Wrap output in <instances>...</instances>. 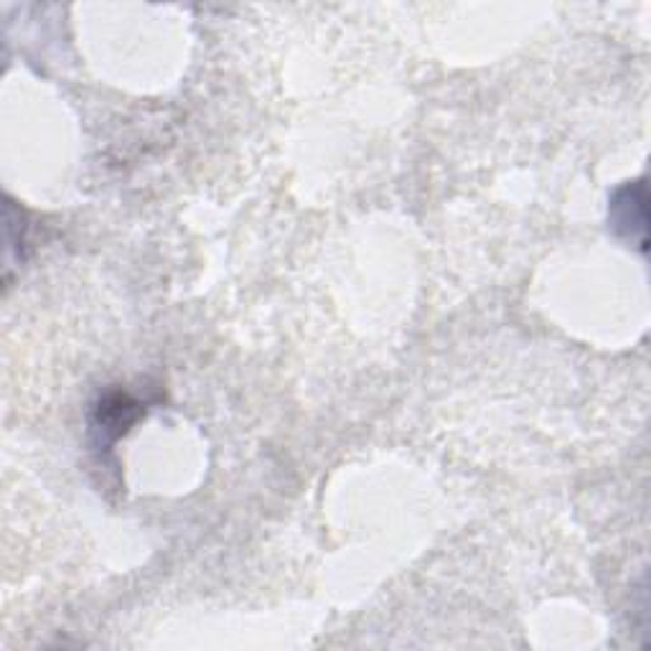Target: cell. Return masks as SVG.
Masks as SVG:
<instances>
[{
    "label": "cell",
    "mask_w": 651,
    "mask_h": 651,
    "mask_svg": "<svg viewBox=\"0 0 651 651\" xmlns=\"http://www.w3.org/2000/svg\"><path fill=\"white\" fill-rule=\"evenodd\" d=\"M140 417V402H135L128 394L115 392L107 394V398L100 402L97 408V417H95V427L102 433V438H120L122 433L128 431L130 425Z\"/></svg>",
    "instance_id": "cell-1"
}]
</instances>
